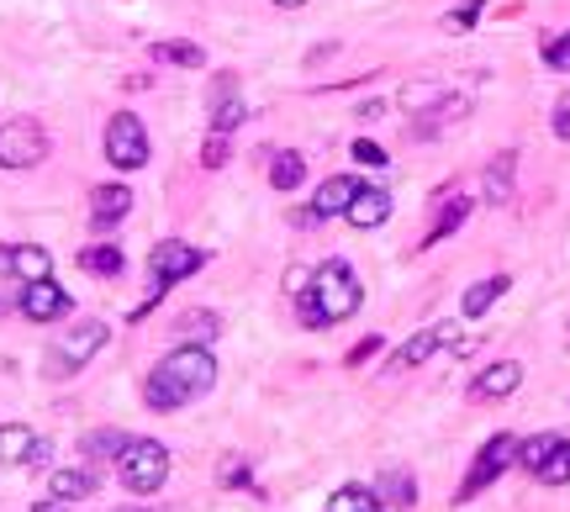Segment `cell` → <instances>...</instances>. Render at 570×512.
Returning <instances> with one entry per match:
<instances>
[{
	"label": "cell",
	"instance_id": "603a6c76",
	"mask_svg": "<svg viewBox=\"0 0 570 512\" xmlns=\"http://www.w3.org/2000/svg\"><path fill=\"white\" fill-rule=\"evenodd\" d=\"M301 180H307V158L290 154V149L275 154V164H270V185H275V191H296Z\"/></svg>",
	"mask_w": 570,
	"mask_h": 512
},
{
	"label": "cell",
	"instance_id": "f35d334b",
	"mask_svg": "<svg viewBox=\"0 0 570 512\" xmlns=\"http://www.w3.org/2000/svg\"><path fill=\"white\" fill-rule=\"evenodd\" d=\"M375 349H380V338H365L360 349H349V364H365V359L375 355Z\"/></svg>",
	"mask_w": 570,
	"mask_h": 512
},
{
	"label": "cell",
	"instance_id": "e0dca14e",
	"mask_svg": "<svg viewBox=\"0 0 570 512\" xmlns=\"http://www.w3.org/2000/svg\"><path fill=\"white\" fill-rule=\"evenodd\" d=\"M11 276L22 280H48L53 276V254L48 248H38V243H22V248H11Z\"/></svg>",
	"mask_w": 570,
	"mask_h": 512
},
{
	"label": "cell",
	"instance_id": "4fadbf2b",
	"mask_svg": "<svg viewBox=\"0 0 570 512\" xmlns=\"http://www.w3.org/2000/svg\"><path fill=\"white\" fill-rule=\"evenodd\" d=\"M523 386V364L518 359H496V364H487V375L476 381V396L481 401H502V396H513Z\"/></svg>",
	"mask_w": 570,
	"mask_h": 512
},
{
	"label": "cell",
	"instance_id": "52a82bcc",
	"mask_svg": "<svg viewBox=\"0 0 570 512\" xmlns=\"http://www.w3.org/2000/svg\"><path fill=\"white\" fill-rule=\"evenodd\" d=\"M106 158L117 169H143L148 164V132H143V121L132 112H117L106 121Z\"/></svg>",
	"mask_w": 570,
	"mask_h": 512
},
{
	"label": "cell",
	"instance_id": "f546056e",
	"mask_svg": "<svg viewBox=\"0 0 570 512\" xmlns=\"http://www.w3.org/2000/svg\"><path fill=\"white\" fill-rule=\"evenodd\" d=\"M244 117L248 112H244V101H238V90H233V95H222V101L211 106V132H228V138H233Z\"/></svg>",
	"mask_w": 570,
	"mask_h": 512
},
{
	"label": "cell",
	"instance_id": "8fae6325",
	"mask_svg": "<svg viewBox=\"0 0 570 512\" xmlns=\"http://www.w3.org/2000/svg\"><path fill=\"white\" fill-rule=\"evenodd\" d=\"M127 212H132V191L127 185H95L90 191V222L95 228H117Z\"/></svg>",
	"mask_w": 570,
	"mask_h": 512
},
{
	"label": "cell",
	"instance_id": "9a60e30c",
	"mask_svg": "<svg viewBox=\"0 0 570 512\" xmlns=\"http://www.w3.org/2000/svg\"><path fill=\"white\" fill-rule=\"evenodd\" d=\"M375 497H380V508H397V512H407L417 508V475L412 471H380V481H375Z\"/></svg>",
	"mask_w": 570,
	"mask_h": 512
},
{
	"label": "cell",
	"instance_id": "30bf717a",
	"mask_svg": "<svg viewBox=\"0 0 570 512\" xmlns=\"http://www.w3.org/2000/svg\"><path fill=\"white\" fill-rule=\"evenodd\" d=\"M16 307L33 317V322H53V317L69 312V291H64V285H53V276H48V280H27Z\"/></svg>",
	"mask_w": 570,
	"mask_h": 512
},
{
	"label": "cell",
	"instance_id": "d4e9b609",
	"mask_svg": "<svg viewBox=\"0 0 570 512\" xmlns=\"http://www.w3.org/2000/svg\"><path fill=\"white\" fill-rule=\"evenodd\" d=\"M217 328H222L217 312H185L180 322H174V333H180L185 344H211V338H217Z\"/></svg>",
	"mask_w": 570,
	"mask_h": 512
},
{
	"label": "cell",
	"instance_id": "4316f807",
	"mask_svg": "<svg viewBox=\"0 0 570 512\" xmlns=\"http://www.w3.org/2000/svg\"><path fill=\"white\" fill-rule=\"evenodd\" d=\"M533 475H539L544 486H566V481H570V438H560V444L549 449V460H544Z\"/></svg>",
	"mask_w": 570,
	"mask_h": 512
},
{
	"label": "cell",
	"instance_id": "ffe728a7",
	"mask_svg": "<svg viewBox=\"0 0 570 512\" xmlns=\"http://www.w3.org/2000/svg\"><path fill=\"white\" fill-rule=\"evenodd\" d=\"M95 491V471H53V481H48V497H64V502H80V497H90Z\"/></svg>",
	"mask_w": 570,
	"mask_h": 512
},
{
	"label": "cell",
	"instance_id": "cb8c5ba5",
	"mask_svg": "<svg viewBox=\"0 0 570 512\" xmlns=\"http://www.w3.org/2000/svg\"><path fill=\"white\" fill-rule=\"evenodd\" d=\"M80 270H90V276H122V248H112V243L80 248Z\"/></svg>",
	"mask_w": 570,
	"mask_h": 512
},
{
	"label": "cell",
	"instance_id": "e575fe53",
	"mask_svg": "<svg viewBox=\"0 0 570 512\" xmlns=\"http://www.w3.org/2000/svg\"><path fill=\"white\" fill-rule=\"evenodd\" d=\"M555 138H560V143H570V90L555 101Z\"/></svg>",
	"mask_w": 570,
	"mask_h": 512
},
{
	"label": "cell",
	"instance_id": "8992f818",
	"mask_svg": "<svg viewBox=\"0 0 570 512\" xmlns=\"http://www.w3.org/2000/svg\"><path fill=\"white\" fill-rule=\"evenodd\" d=\"M48 158V132L33 117H16L0 127V169H33Z\"/></svg>",
	"mask_w": 570,
	"mask_h": 512
},
{
	"label": "cell",
	"instance_id": "7bdbcfd3",
	"mask_svg": "<svg viewBox=\"0 0 570 512\" xmlns=\"http://www.w3.org/2000/svg\"><path fill=\"white\" fill-rule=\"evenodd\" d=\"M275 5H285V11H296V5H307V0H275Z\"/></svg>",
	"mask_w": 570,
	"mask_h": 512
},
{
	"label": "cell",
	"instance_id": "6da1fadb",
	"mask_svg": "<svg viewBox=\"0 0 570 512\" xmlns=\"http://www.w3.org/2000/svg\"><path fill=\"white\" fill-rule=\"evenodd\" d=\"M217 386V359L206 355V344H180L148 370L143 381V401L154 412H174V407H191L196 396H206Z\"/></svg>",
	"mask_w": 570,
	"mask_h": 512
},
{
	"label": "cell",
	"instance_id": "f1b7e54d",
	"mask_svg": "<svg viewBox=\"0 0 570 512\" xmlns=\"http://www.w3.org/2000/svg\"><path fill=\"white\" fill-rule=\"evenodd\" d=\"M560 438H566V434H539V438H529V444H513V455H518V465H523V471H539Z\"/></svg>",
	"mask_w": 570,
	"mask_h": 512
},
{
	"label": "cell",
	"instance_id": "ac0fdd59",
	"mask_svg": "<svg viewBox=\"0 0 570 512\" xmlns=\"http://www.w3.org/2000/svg\"><path fill=\"white\" fill-rule=\"evenodd\" d=\"M513 175H518V154L502 149V154L487 164V201L491 206H502V201L513 196Z\"/></svg>",
	"mask_w": 570,
	"mask_h": 512
},
{
	"label": "cell",
	"instance_id": "5bb4252c",
	"mask_svg": "<svg viewBox=\"0 0 570 512\" xmlns=\"http://www.w3.org/2000/svg\"><path fill=\"white\" fill-rule=\"evenodd\" d=\"M354 196H360V180H354V175H333V180H323V185H318L312 212H318V217H344Z\"/></svg>",
	"mask_w": 570,
	"mask_h": 512
},
{
	"label": "cell",
	"instance_id": "7402d4cb",
	"mask_svg": "<svg viewBox=\"0 0 570 512\" xmlns=\"http://www.w3.org/2000/svg\"><path fill=\"white\" fill-rule=\"evenodd\" d=\"M122 449H127V434H117V428H95V434L80 438L85 460H117Z\"/></svg>",
	"mask_w": 570,
	"mask_h": 512
},
{
	"label": "cell",
	"instance_id": "60d3db41",
	"mask_svg": "<svg viewBox=\"0 0 570 512\" xmlns=\"http://www.w3.org/2000/svg\"><path fill=\"white\" fill-rule=\"evenodd\" d=\"M380 112H386V101H365V106H360V117H365V121H375Z\"/></svg>",
	"mask_w": 570,
	"mask_h": 512
},
{
	"label": "cell",
	"instance_id": "ba28073f",
	"mask_svg": "<svg viewBox=\"0 0 570 512\" xmlns=\"http://www.w3.org/2000/svg\"><path fill=\"white\" fill-rule=\"evenodd\" d=\"M507 455H513V438L496 434V438L487 444V449L476 455V465H470V475H465V486H459V497H454V502H459V508H465V502H476V497L487 491L491 481L507 471Z\"/></svg>",
	"mask_w": 570,
	"mask_h": 512
},
{
	"label": "cell",
	"instance_id": "3957f363",
	"mask_svg": "<svg viewBox=\"0 0 570 512\" xmlns=\"http://www.w3.org/2000/svg\"><path fill=\"white\" fill-rule=\"evenodd\" d=\"M117 471H122L127 491L154 497L164 481H169V449H164L159 438H127V449L117 455Z\"/></svg>",
	"mask_w": 570,
	"mask_h": 512
},
{
	"label": "cell",
	"instance_id": "d590c367",
	"mask_svg": "<svg viewBox=\"0 0 570 512\" xmlns=\"http://www.w3.org/2000/svg\"><path fill=\"white\" fill-rule=\"evenodd\" d=\"M222 486H248V465H244V460H228V465H222Z\"/></svg>",
	"mask_w": 570,
	"mask_h": 512
},
{
	"label": "cell",
	"instance_id": "1f68e13d",
	"mask_svg": "<svg viewBox=\"0 0 570 512\" xmlns=\"http://www.w3.org/2000/svg\"><path fill=\"white\" fill-rule=\"evenodd\" d=\"M202 164L206 169H222V164H228V132H211V138H206Z\"/></svg>",
	"mask_w": 570,
	"mask_h": 512
},
{
	"label": "cell",
	"instance_id": "836d02e7",
	"mask_svg": "<svg viewBox=\"0 0 570 512\" xmlns=\"http://www.w3.org/2000/svg\"><path fill=\"white\" fill-rule=\"evenodd\" d=\"M481 11H487V0H465L449 22H454V27H476V22H481Z\"/></svg>",
	"mask_w": 570,
	"mask_h": 512
},
{
	"label": "cell",
	"instance_id": "d6986e66",
	"mask_svg": "<svg viewBox=\"0 0 570 512\" xmlns=\"http://www.w3.org/2000/svg\"><path fill=\"white\" fill-rule=\"evenodd\" d=\"M33 444H38L33 428H22V423H0V465H27Z\"/></svg>",
	"mask_w": 570,
	"mask_h": 512
},
{
	"label": "cell",
	"instance_id": "9c48e42d",
	"mask_svg": "<svg viewBox=\"0 0 570 512\" xmlns=\"http://www.w3.org/2000/svg\"><path fill=\"white\" fill-rule=\"evenodd\" d=\"M449 338H454V322H433V328L412 333L407 344H402V349L391 355V364H386V370H391V375H402V370H417V364H428V359L439 355Z\"/></svg>",
	"mask_w": 570,
	"mask_h": 512
},
{
	"label": "cell",
	"instance_id": "277c9868",
	"mask_svg": "<svg viewBox=\"0 0 570 512\" xmlns=\"http://www.w3.org/2000/svg\"><path fill=\"white\" fill-rule=\"evenodd\" d=\"M202 265H206V254L196 248V243H180V238H169V243H159V248L148 254V280H154V285H148V302H143V307H138L132 317H143V312H148V307H154V302L164 296V291L174 285V280L196 276Z\"/></svg>",
	"mask_w": 570,
	"mask_h": 512
},
{
	"label": "cell",
	"instance_id": "44dd1931",
	"mask_svg": "<svg viewBox=\"0 0 570 512\" xmlns=\"http://www.w3.org/2000/svg\"><path fill=\"white\" fill-rule=\"evenodd\" d=\"M327 512H380V497L375 486H338L327 497Z\"/></svg>",
	"mask_w": 570,
	"mask_h": 512
},
{
	"label": "cell",
	"instance_id": "2e32d148",
	"mask_svg": "<svg viewBox=\"0 0 570 512\" xmlns=\"http://www.w3.org/2000/svg\"><path fill=\"white\" fill-rule=\"evenodd\" d=\"M507 291H513V276H491V280H476V285L465 291V302H459V307H465V317H487L491 307H496V302L507 296Z\"/></svg>",
	"mask_w": 570,
	"mask_h": 512
},
{
	"label": "cell",
	"instance_id": "484cf974",
	"mask_svg": "<svg viewBox=\"0 0 570 512\" xmlns=\"http://www.w3.org/2000/svg\"><path fill=\"white\" fill-rule=\"evenodd\" d=\"M465 217H470V201H465V196H454V201L444 206V212H439V222L428 228V238H423V248H433L439 238H449L454 228H459V222H465Z\"/></svg>",
	"mask_w": 570,
	"mask_h": 512
},
{
	"label": "cell",
	"instance_id": "d6a6232c",
	"mask_svg": "<svg viewBox=\"0 0 570 512\" xmlns=\"http://www.w3.org/2000/svg\"><path fill=\"white\" fill-rule=\"evenodd\" d=\"M354 164L386 169V149H380V143H370V138H354Z\"/></svg>",
	"mask_w": 570,
	"mask_h": 512
},
{
	"label": "cell",
	"instance_id": "74e56055",
	"mask_svg": "<svg viewBox=\"0 0 570 512\" xmlns=\"http://www.w3.org/2000/svg\"><path fill=\"white\" fill-rule=\"evenodd\" d=\"M48 460H53V444L38 438V444H33V455H27V465H48Z\"/></svg>",
	"mask_w": 570,
	"mask_h": 512
},
{
	"label": "cell",
	"instance_id": "7c38bea8",
	"mask_svg": "<svg viewBox=\"0 0 570 512\" xmlns=\"http://www.w3.org/2000/svg\"><path fill=\"white\" fill-rule=\"evenodd\" d=\"M349 228H380L386 217H391V191H380V185H360V196L349 201Z\"/></svg>",
	"mask_w": 570,
	"mask_h": 512
},
{
	"label": "cell",
	"instance_id": "7a4b0ae2",
	"mask_svg": "<svg viewBox=\"0 0 570 512\" xmlns=\"http://www.w3.org/2000/svg\"><path fill=\"white\" fill-rule=\"evenodd\" d=\"M307 291H312V302H318V312H323V328H327V322L354 317V312H360V302H365L360 280H354V270H349L344 259H327V265H318Z\"/></svg>",
	"mask_w": 570,
	"mask_h": 512
},
{
	"label": "cell",
	"instance_id": "8d00e7d4",
	"mask_svg": "<svg viewBox=\"0 0 570 512\" xmlns=\"http://www.w3.org/2000/svg\"><path fill=\"white\" fill-rule=\"evenodd\" d=\"M307 285H312V270H290V276H285V291H290V296H301Z\"/></svg>",
	"mask_w": 570,
	"mask_h": 512
},
{
	"label": "cell",
	"instance_id": "83f0119b",
	"mask_svg": "<svg viewBox=\"0 0 570 512\" xmlns=\"http://www.w3.org/2000/svg\"><path fill=\"white\" fill-rule=\"evenodd\" d=\"M154 59H159V64H180V69H202L206 64V53L196 48V42H159Z\"/></svg>",
	"mask_w": 570,
	"mask_h": 512
},
{
	"label": "cell",
	"instance_id": "4dcf8cb0",
	"mask_svg": "<svg viewBox=\"0 0 570 512\" xmlns=\"http://www.w3.org/2000/svg\"><path fill=\"white\" fill-rule=\"evenodd\" d=\"M544 64L566 75V69H570V33H560V38H549V42H544Z\"/></svg>",
	"mask_w": 570,
	"mask_h": 512
},
{
	"label": "cell",
	"instance_id": "b9f144b4",
	"mask_svg": "<svg viewBox=\"0 0 570 512\" xmlns=\"http://www.w3.org/2000/svg\"><path fill=\"white\" fill-rule=\"evenodd\" d=\"M0 276H11V248L0 243Z\"/></svg>",
	"mask_w": 570,
	"mask_h": 512
},
{
	"label": "cell",
	"instance_id": "ab89813d",
	"mask_svg": "<svg viewBox=\"0 0 570 512\" xmlns=\"http://www.w3.org/2000/svg\"><path fill=\"white\" fill-rule=\"evenodd\" d=\"M33 512H69V502H64V497H48V502H38Z\"/></svg>",
	"mask_w": 570,
	"mask_h": 512
},
{
	"label": "cell",
	"instance_id": "5b68a950",
	"mask_svg": "<svg viewBox=\"0 0 570 512\" xmlns=\"http://www.w3.org/2000/svg\"><path fill=\"white\" fill-rule=\"evenodd\" d=\"M106 338H112V328H106V322H95V317L75 322L69 333H59V338H53V370H64V375L85 370L90 359L106 349Z\"/></svg>",
	"mask_w": 570,
	"mask_h": 512
}]
</instances>
